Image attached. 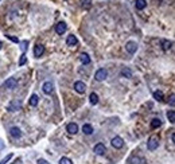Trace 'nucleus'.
Listing matches in <instances>:
<instances>
[{
  "label": "nucleus",
  "instance_id": "33",
  "mask_svg": "<svg viewBox=\"0 0 175 164\" xmlns=\"http://www.w3.org/2000/svg\"><path fill=\"white\" fill-rule=\"evenodd\" d=\"M4 148V144H3V141L0 140V149H3Z\"/></svg>",
  "mask_w": 175,
  "mask_h": 164
},
{
  "label": "nucleus",
  "instance_id": "15",
  "mask_svg": "<svg viewBox=\"0 0 175 164\" xmlns=\"http://www.w3.org/2000/svg\"><path fill=\"white\" fill-rule=\"evenodd\" d=\"M147 6L146 0H136L135 1V7H136V10H144Z\"/></svg>",
  "mask_w": 175,
  "mask_h": 164
},
{
  "label": "nucleus",
  "instance_id": "32",
  "mask_svg": "<svg viewBox=\"0 0 175 164\" xmlns=\"http://www.w3.org/2000/svg\"><path fill=\"white\" fill-rule=\"evenodd\" d=\"M38 164H49V161L45 160V159H39V160H38Z\"/></svg>",
  "mask_w": 175,
  "mask_h": 164
},
{
  "label": "nucleus",
  "instance_id": "29",
  "mask_svg": "<svg viewBox=\"0 0 175 164\" xmlns=\"http://www.w3.org/2000/svg\"><path fill=\"white\" fill-rule=\"evenodd\" d=\"M26 61H27L26 55H24V54H22V57H20V59H19V65H20V66H23V65H24Z\"/></svg>",
  "mask_w": 175,
  "mask_h": 164
},
{
  "label": "nucleus",
  "instance_id": "6",
  "mask_svg": "<svg viewBox=\"0 0 175 164\" xmlns=\"http://www.w3.org/2000/svg\"><path fill=\"white\" fill-rule=\"evenodd\" d=\"M66 29H67L66 23H65V22H59L57 26H55V32H57L58 35H62L65 31H66Z\"/></svg>",
  "mask_w": 175,
  "mask_h": 164
},
{
  "label": "nucleus",
  "instance_id": "25",
  "mask_svg": "<svg viewBox=\"0 0 175 164\" xmlns=\"http://www.w3.org/2000/svg\"><path fill=\"white\" fill-rule=\"evenodd\" d=\"M27 44H29V41H23V42H20V50L24 53L26 50H27Z\"/></svg>",
  "mask_w": 175,
  "mask_h": 164
},
{
  "label": "nucleus",
  "instance_id": "30",
  "mask_svg": "<svg viewBox=\"0 0 175 164\" xmlns=\"http://www.w3.org/2000/svg\"><path fill=\"white\" fill-rule=\"evenodd\" d=\"M7 38L10 39V41H12V42H15V43H19V39L18 38H15V36H12V35H6Z\"/></svg>",
  "mask_w": 175,
  "mask_h": 164
},
{
  "label": "nucleus",
  "instance_id": "28",
  "mask_svg": "<svg viewBox=\"0 0 175 164\" xmlns=\"http://www.w3.org/2000/svg\"><path fill=\"white\" fill-rule=\"evenodd\" d=\"M59 164H73V163H71V160H70V159H67V158H61Z\"/></svg>",
  "mask_w": 175,
  "mask_h": 164
},
{
  "label": "nucleus",
  "instance_id": "22",
  "mask_svg": "<svg viewBox=\"0 0 175 164\" xmlns=\"http://www.w3.org/2000/svg\"><path fill=\"white\" fill-rule=\"evenodd\" d=\"M89 100H90V104L96 105L97 102H99V96L96 94V93H92V94H90V97H89Z\"/></svg>",
  "mask_w": 175,
  "mask_h": 164
},
{
  "label": "nucleus",
  "instance_id": "31",
  "mask_svg": "<svg viewBox=\"0 0 175 164\" xmlns=\"http://www.w3.org/2000/svg\"><path fill=\"white\" fill-rule=\"evenodd\" d=\"M174 94H171V96H170V105H171V106H174V105H175V101H174Z\"/></svg>",
  "mask_w": 175,
  "mask_h": 164
},
{
  "label": "nucleus",
  "instance_id": "3",
  "mask_svg": "<svg viewBox=\"0 0 175 164\" xmlns=\"http://www.w3.org/2000/svg\"><path fill=\"white\" fill-rule=\"evenodd\" d=\"M111 143H112V147H113V148H121V147L124 145V140L121 139V137H119V136L113 137Z\"/></svg>",
  "mask_w": 175,
  "mask_h": 164
},
{
  "label": "nucleus",
  "instance_id": "19",
  "mask_svg": "<svg viewBox=\"0 0 175 164\" xmlns=\"http://www.w3.org/2000/svg\"><path fill=\"white\" fill-rule=\"evenodd\" d=\"M38 101H39V98L36 94H32L31 97H30V105H31V106H36V105H38Z\"/></svg>",
  "mask_w": 175,
  "mask_h": 164
},
{
  "label": "nucleus",
  "instance_id": "13",
  "mask_svg": "<svg viewBox=\"0 0 175 164\" xmlns=\"http://www.w3.org/2000/svg\"><path fill=\"white\" fill-rule=\"evenodd\" d=\"M20 106H22L20 101L19 102H18V101H12V102H10V105H8V111H10V112H15V111H18Z\"/></svg>",
  "mask_w": 175,
  "mask_h": 164
},
{
  "label": "nucleus",
  "instance_id": "14",
  "mask_svg": "<svg viewBox=\"0 0 175 164\" xmlns=\"http://www.w3.org/2000/svg\"><path fill=\"white\" fill-rule=\"evenodd\" d=\"M80 59H81V62H82V65H89L90 63V57L86 53H82L80 55Z\"/></svg>",
  "mask_w": 175,
  "mask_h": 164
},
{
  "label": "nucleus",
  "instance_id": "18",
  "mask_svg": "<svg viewBox=\"0 0 175 164\" xmlns=\"http://www.w3.org/2000/svg\"><path fill=\"white\" fill-rule=\"evenodd\" d=\"M121 76L125 77V78H131L132 77V70L128 69V67H124V69L121 70Z\"/></svg>",
  "mask_w": 175,
  "mask_h": 164
},
{
  "label": "nucleus",
  "instance_id": "9",
  "mask_svg": "<svg viewBox=\"0 0 175 164\" xmlns=\"http://www.w3.org/2000/svg\"><path fill=\"white\" fill-rule=\"evenodd\" d=\"M42 89H43V93H45V94H51V93H53V89H54V86H53V83H51V82H45V83H43V86H42Z\"/></svg>",
  "mask_w": 175,
  "mask_h": 164
},
{
  "label": "nucleus",
  "instance_id": "2",
  "mask_svg": "<svg viewBox=\"0 0 175 164\" xmlns=\"http://www.w3.org/2000/svg\"><path fill=\"white\" fill-rule=\"evenodd\" d=\"M106 76H108L106 70H105V69H100V70H97V71H96L94 78H96V81L101 82V81H104V79L106 78Z\"/></svg>",
  "mask_w": 175,
  "mask_h": 164
},
{
  "label": "nucleus",
  "instance_id": "16",
  "mask_svg": "<svg viewBox=\"0 0 175 164\" xmlns=\"http://www.w3.org/2000/svg\"><path fill=\"white\" fill-rule=\"evenodd\" d=\"M77 38H76V35H69L67 36V39H66V43H67V46H74V44H77Z\"/></svg>",
  "mask_w": 175,
  "mask_h": 164
},
{
  "label": "nucleus",
  "instance_id": "8",
  "mask_svg": "<svg viewBox=\"0 0 175 164\" xmlns=\"http://www.w3.org/2000/svg\"><path fill=\"white\" fill-rule=\"evenodd\" d=\"M74 89H76L77 93H84L86 90V85L82 81H77L76 83H74Z\"/></svg>",
  "mask_w": 175,
  "mask_h": 164
},
{
  "label": "nucleus",
  "instance_id": "11",
  "mask_svg": "<svg viewBox=\"0 0 175 164\" xmlns=\"http://www.w3.org/2000/svg\"><path fill=\"white\" fill-rule=\"evenodd\" d=\"M43 53H45V47H43L42 44H36V46L34 47V55L36 58H39Z\"/></svg>",
  "mask_w": 175,
  "mask_h": 164
},
{
  "label": "nucleus",
  "instance_id": "5",
  "mask_svg": "<svg viewBox=\"0 0 175 164\" xmlns=\"http://www.w3.org/2000/svg\"><path fill=\"white\" fill-rule=\"evenodd\" d=\"M93 151H94L96 155H104L105 151H106V148H105V145L101 144V143H99V144L94 145V148H93Z\"/></svg>",
  "mask_w": 175,
  "mask_h": 164
},
{
  "label": "nucleus",
  "instance_id": "21",
  "mask_svg": "<svg viewBox=\"0 0 175 164\" xmlns=\"http://www.w3.org/2000/svg\"><path fill=\"white\" fill-rule=\"evenodd\" d=\"M160 125H162V121H160L159 118H154V120L151 121V126H152L154 129H156V128H159Z\"/></svg>",
  "mask_w": 175,
  "mask_h": 164
},
{
  "label": "nucleus",
  "instance_id": "1",
  "mask_svg": "<svg viewBox=\"0 0 175 164\" xmlns=\"http://www.w3.org/2000/svg\"><path fill=\"white\" fill-rule=\"evenodd\" d=\"M158 147H159V139L156 136H151L150 139H148V143H147V148L150 149V151H155Z\"/></svg>",
  "mask_w": 175,
  "mask_h": 164
},
{
  "label": "nucleus",
  "instance_id": "34",
  "mask_svg": "<svg viewBox=\"0 0 175 164\" xmlns=\"http://www.w3.org/2000/svg\"><path fill=\"white\" fill-rule=\"evenodd\" d=\"M175 140V136H174V133H171V141H174Z\"/></svg>",
  "mask_w": 175,
  "mask_h": 164
},
{
  "label": "nucleus",
  "instance_id": "7",
  "mask_svg": "<svg viewBox=\"0 0 175 164\" xmlns=\"http://www.w3.org/2000/svg\"><path fill=\"white\" fill-rule=\"evenodd\" d=\"M125 50H127L129 54H135L137 50V44L135 43V42H128V43L125 44Z\"/></svg>",
  "mask_w": 175,
  "mask_h": 164
},
{
  "label": "nucleus",
  "instance_id": "12",
  "mask_svg": "<svg viewBox=\"0 0 175 164\" xmlns=\"http://www.w3.org/2000/svg\"><path fill=\"white\" fill-rule=\"evenodd\" d=\"M10 133L12 137H15V139H19L20 136H22V132H20V129L18 128V126H12L10 129Z\"/></svg>",
  "mask_w": 175,
  "mask_h": 164
},
{
  "label": "nucleus",
  "instance_id": "35",
  "mask_svg": "<svg viewBox=\"0 0 175 164\" xmlns=\"http://www.w3.org/2000/svg\"><path fill=\"white\" fill-rule=\"evenodd\" d=\"M1 46H3V43H1V41H0V48H1Z\"/></svg>",
  "mask_w": 175,
  "mask_h": 164
},
{
  "label": "nucleus",
  "instance_id": "4",
  "mask_svg": "<svg viewBox=\"0 0 175 164\" xmlns=\"http://www.w3.org/2000/svg\"><path fill=\"white\" fill-rule=\"evenodd\" d=\"M66 130L69 135H76V133L78 132V125H77L76 123H70V124H67Z\"/></svg>",
  "mask_w": 175,
  "mask_h": 164
},
{
  "label": "nucleus",
  "instance_id": "23",
  "mask_svg": "<svg viewBox=\"0 0 175 164\" xmlns=\"http://www.w3.org/2000/svg\"><path fill=\"white\" fill-rule=\"evenodd\" d=\"M154 98H155V100H158V101H163V93L160 92V90H156V92H154Z\"/></svg>",
  "mask_w": 175,
  "mask_h": 164
},
{
  "label": "nucleus",
  "instance_id": "10",
  "mask_svg": "<svg viewBox=\"0 0 175 164\" xmlns=\"http://www.w3.org/2000/svg\"><path fill=\"white\" fill-rule=\"evenodd\" d=\"M16 85H18V81L15 78H8L4 82V88H7V89H14Z\"/></svg>",
  "mask_w": 175,
  "mask_h": 164
},
{
  "label": "nucleus",
  "instance_id": "26",
  "mask_svg": "<svg viewBox=\"0 0 175 164\" xmlns=\"http://www.w3.org/2000/svg\"><path fill=\"white\" fill-rule=\"evenodd\" d=\"M12 156H14L12 153H8V155H7V156H6V158L3 159V160L0 161V164H7V163H8V160H10V159H12Z\"/></svg>",
  "mask_w": 175,
  "mask_h": 164
},
{
  "label": "nucleus",
  "instance_id": "24",
  "mask_svg": "<svg viewBox=\"0 0 175 164\" xmlns=\"http://www.w3.org/2000/svg\"><path fill=\"white\" fill-rule=\"evenodd\" d=\"M171 42L170 41H163L162 42V47H163V50L164 51H167V50H170V48H171Z\"/></svg>",
  "mask_w": 175,
  "mask_h": 164
},
{
  "label": "nucleus",
  "instance_id": "17",
  "mask_svg": "<svg viewBox=\"0 0 175 164\" xmlns=\"http://www.w3.org/2000/svg\"><path fill=\"white\" fill-rule=\"evenodd\" d=\"M82 132L85 133V135H92L93 133V126L90 125V124H85V125H82Z\"/></svg>",
  "mask_w": 175,
  "mask_h": 164
},
{
  "label": "nucleus",
  "instance_id": "27",
  "mask_svg": "<svg viewBox=\"0 0 175 164\" xmlns=\"http://www.w3.org/2000/svg\"><path fill=\"white\" fill-rule=\"evenodd\" d=\"M81 6L84 8H89L90 7V0H81Z\"/></svg>",
  "mask_w": 175,
  "mask_h": 164
},
{
  "label": "nucleus",
  "instance_id": "20",
  "mask_svg": "<svg viewBox=\"0 0 175 164\" xmlns=\"http://www.w3.org/2000/svg\"><path fill=\"white\" fill-rule=\"evenodd\" d=\"M167 118H169V121L171 124L175 123V112L174 111H169L167 112Z\"/></svg>",
  "mask_w": 175,
  "mask_h": 164
}]
</instances>
